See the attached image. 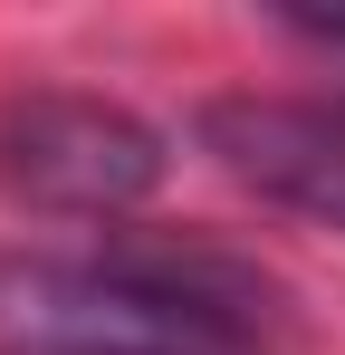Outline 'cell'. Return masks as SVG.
Returning a JSON list of instances; mask_svg holds the SVG:
<instances>
[{
  "instance_id": "3",
  "label": "cell",
  "mask_w": 345,
  "mask_h": 355,
  "mask_svg": "<svg viewBox=\"0 0 345 355\" xmlns=\"http://www.w3.org/2000/svg\"><path fill=\"white\" fill-rule=\"evenodd\" d=\"M202 154L230 182H249L259 202L336 221L345 231V106H307V96H211L202 116Z\"/></svg>"
},
{
  "instance_id": "4",
  "label": "cell",
  "mask_w": 345,
  "mask_h": 355,
  "mask_svg": "<svg viewBox=\"0 0 345 355\" xmlns=\"http://www.w3.org/2000/svg\"><path fill=\"white\" fill-rule=\"evenodd\" d=\"M278 29L307 49V58L336 67V106H345V10H278Z\"/></svg>"
},
{
  "instance_id": "1",
  "label": "cell",
  "mask_w": 345,
  "mask_h": 355,
  "mask_svg": "<svg viewBox=\"0 0 345 355\" xmlns=\"http://www.w3.org/2000/svg\"><path fill=\"white\" fill-rule=\"evenodd\" d=\"M0 355H278V288L211 240L0 259Z\"/></svg>"
},
{
  "instance_id": "2",
  "label": "cell",
  "mask_w": 345,
  "mask_h": 355,
  "mask_svg": "<svg viewBox=\"0 0 345 355\" xmlns=\"http://www.w3.org/2000/svg\"><path fill=\"white\" fill-rule=\"evenodd\" d=\"M163 135L87 87H10L0 96V192L77 211V221H125L163 182Z\"/></svg>"
}]
</instances>
